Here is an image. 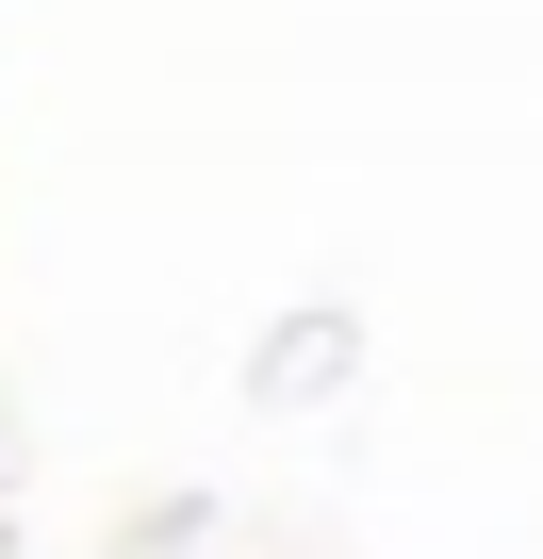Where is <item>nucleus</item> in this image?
<instances>
[]
</instances>
